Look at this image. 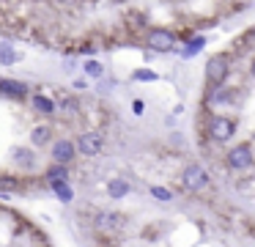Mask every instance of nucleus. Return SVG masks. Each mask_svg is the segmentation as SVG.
I'll return each instance as SVG.
<instances>
[{
    "label": "nucleus",
    "instance_id": "nucleus-1",
    "mask_svg": "<svg viewBox=\"0 0 255 247\" xmlns=\"http://www.w3.org/2000/svg\"><path fill=\"white\" fill-rule=\"evenodd\" d=\"M228 71H231V58H228L225 52H217L206 60V82H209L211 88L222 85V82L228 80Z\"/></svg>",
    "mask_w": 255,
    "mask_h": 247
},
{
    "label": "nucleus",
    "instance_id": "nucleus-8",
    "mask_svg": "<svg viewBox=\"0 0 255 247\" xmlns=\"http://www.w3.org/2000/svg\"><path fill=\"white\" fill-rule=\"evenodd\" d=\"M50 146H52V162H58V165H69L77 157V146H74V140H69V137L52 140Z\"/></svg>",
    "mask_w": 255,
    "mask_h": 247
},
{
    "label": "nucleus",
    "instance_id": "nucleus-13",
    "mask_svg": "<svg viewBox=\"0 0 255 247\" xmlns=\"http://www.w3.org/2000/svg\"><path fill=\"white\" fill-rule=\"evenodd\" d=\"M30 143L33 146H50L52 143V126H47V124H41V126H36L33 132H30Z\"/></svg>",
    "mask_w": 255,
    "mask_h": 247
},
{
    "label": "nucleus",
    "instance_id": "nucleus-19",
    "mask_svg": "<svg viewBox=\"0 0 255 247\" xmlns=\"http://www.w3.org/2000/svg\"><path fill=\"white\" fill-rule=\"evenodd\" d=\"M151 195H154L156 201H162V203H170V201H173V192L167 190V187H159V184L151 187Z\"/></svg>",
    "mask_w": 255,
    "mask_h": 247
},
{
    "label": "nucleus",
    "instance_id": "nucleus-23",
    "mask_svg": "<svg viewBox=\"0 0 255 247\" xmlns=\"http://www.w3.org/2000/svg\"><path fill=\"white\" fill-rule=\"evenodd\" d=\"M253 77H255V58H253Z\"/></svg>",
    "mask_w": 255,
    "mask_h": 247
},
{
    "label": "nucleus",
    "instance_id": "nucleus-15",
    "mask_svg": "<svg viewBox=\"0 0 255 247\" xmlns=\"http://www.w3.org/2000/svg\"><path fill=\"white\" fill-rule=\"evenodd\" d=\"M44 179H47V184H50V181H69V165H58V162H52L50 168H47Z\"/></svg>",
    "mask_w": 255,
    "mask_h": 247
},
{
    "label": "nucleus",
    "instance_id": "nucleus-12",
    "mask_svg": "<svg viewBox=\"0 0 255 247\" xmlns=\"http://www.w3.org/2000/svg\"><path fill=\"white\" fill-rule=\"evenodd\" d=\"M129 181H124V179H110L107 181V195L113 198V201H121V198H127L129 195Z\"/></svg>",
    "mask_w": 255,
    "mask_h": 247
},
{
    "label": "nucleus",
    "instance_id": "nucleus-14",
    "mask_svg": "<svg viewBox=\"0 0 255 247\" xmlns=\"http://www.w3.org/2000/svg\"><path fill=\"white\" fill-rule=\"evenodd\" d=\"M58 110H63L66 115H80V99L74 93H63L61 102H58Z\"/></svg>",
    "mask_w": 255,
    "mask_h": 247
},
{
    "label": "nucleus",
    "instance_id": "nucleus-10",
    "mask_svg": "<svg viewBox=\"0 0 255 247\" xmlns=\"http://www.w3.org/2000/svg\"><path fill=\"white\" fill-rule=\"evenodd\" d=\"M30 107H33L36 113H41V115H55L58 113V102H55V99L44 96V93H39V91L30 96Z\"/></svg>",
    "mask_w": 255,
    "mask_h": 247
},
{
    "label": "nucleus",
    "instance_id": "nucleus-6",
    "mask_svg": "<svg viewBox=\"0 0 255 247\" xmlns=\"http://www.w3.org/2000/svg\"><path fill=\"white\" fill-rule=\"evenodd\" d=\"M236 135V121L228 118V115H214L209 124V137L214 143H228L231 137Z\"/></svg>",
    "mask_w": 255,
    "mask_h": 247
},
{
    "label": "nucleus",
    "instance_id": "nucleus-16",
    "mask_svg": "<svg viewBox=\"0 0 255 247\" xmlns=\"http://www.w3.org/2000/svg\"><path fill=\"white\" fill-rule=\"evenodd\" d=\"M17 60H19V52L11 47V44H8V41L0 44V63H3V66H14Z\"/></svg>",
    "mask_w": 255,
    "mask_h": 247
},
{
    "label": "nucleus",
    "instance_id": "nucleus-17",
    "mask_svg": "<svg viewBox=\"0 0 255 247\" xmlns=\"http://www.w3.org/2000/svg\"><path fill=\"white\" fill-rule=\"evenodd\" d=\"M83 71H85L88 77H94V80H99V77H105V66H102L96 58L85 60V63H83Z\"/></svg>",
    "mask_w": 255,
    "mask_h": 247
},
{
    "label": "nucleus",
    "instance_id": "nucleus-20",
    "mask_svg": "<svg viewBox=\"0 0 255 247\" xmlns=\"http://www.w3.org/2000/svg\"><path fill=\"white\" fill-rule=\"evenodd\" d=\"M203 44H206V38L203 36H198V38H189L187 41V49H184V55H195V52H200V49H203Z\"/></svg>",
    "mask_w": 255,
    "mask_h": 247
},
{
    "label": "nucleus",
    "instance_id": "nucleus-2",
    "mask_svg": "<svg viewBox=\"0 0 255 247\" xmlns=\"http://www.w3.org/2000/svg\"><path fill=\"white\" fill-rule=\"evenodd\" d=\"M209 170L203 168V165H198V162H192V165H187L184 168V173H181V184H184V190H189V192H203L206 187H209Z\"/></svg>",
    "mask_w": 255,
    "mask_h": 247
},
{
    "label": "nucleus",
    "instance_id": "nucleus-18",
    "mask_svg": "<svg viewBox=\"0 0 255 247\" xmlns=\"http://www.w3.org/2000/svg\"><path fill=\"white\" fill-rule=\"evenodd\" d=\"M14 162H19L22 168L33 165V154H30V148H17V151H14Z\"/></svg>",
    "mask_w": 255,
    "mask_h": 247
},
{
    "label": "nucleus",
    "instance_id": "nucleus-11",
    "mask_svg": "<svg viewBox=\"0 0 255 247\" xmlns=\"http://www.w3.org/2000/svg\"><path fill=\"white\" fill-rule=\"evenodd\" d=\"M50 190H52V195H55L61 203H72L74 201V190H72L69 181H50Z\"/></svg>",
    "mask_w": 255,
    "mask_h": 247
},
{
    "label": "nucleus",
    "instance_id": "nucleus-5",
    "mask_svg": "<svg viewBox=\"0 0 255 247\" xmlns=\"http://www.w3.org/2000/svg\"><path fill=\"white\" fill-rule=\"evenodd\" d=\"M74 146H77V154H83V157H99L102 148H105V137H102V132L88 129L77 137Z\"/></svg>",
    "mask_w": 255,
    "mask_h": 247
},
{
    "label": "nucleus",
    "instance_id": "nucleus-24",
    "mask_svg": "<svg viewBox=\"0 0 255 247\" xmlns=\"http://www.w3.org/2000/svg\"><path fill=\"white\" fill-rule=\"evenodd\" d=\"M116 3H124V0H116Z\"/></svg>",
    "mask_w": 255,
    "mask_h": 247
},
{
    "label": "nucleus",
    "instance_id": "nucleus-3",
    "mask_svg": "<svg viewBox=\"0 0 255 247\" xmlns=\"http://www.w3.org/2000/svg\"><path fill=\"white\" fill-rule=\"evenodd\" d=\"M145 44H148L154 52H173L176 49V33L167 30V27H151L145 33Z\"/></svg>",
    "mask_w": 255,
    "mask_h": 247
},
{
    "label": "nucleus",
    "instance_id": "nucleus-7",
    "mask_svg": "<svg viewBox=\"0 0 255 247\" xmlns=\"http://www.w3.org/2000/svg\"><path fill=\"white\" fill-rule=\"evenodd\" d=\"M94 228L99 231V234H113V231L124 228V214L96 209V214H94Z\"/></svg>",
    "mask_w": 255,
    "mask_h": 247
},
{
    "label": "nucleus",
    "instance_id": "nucleus-4",
    "mask_svg": "<svg viewBox=\"0 0 255 247\" xmlns=\"http://www.w3.org/2000/svg\"><path fill=\"white\" fill-rule=\"evenodd\" d=\"M225 162H228V168H231V170H247V168H253L255 154H253V148H250V143H239V146H233L231 151L225 154Z\"/></svg>",
    "mask_w": 255,
    "mask_h": 247
},
{
    "label": "nucleus",
    "instance_id": "nucleus-9",
    "mask_svg": "<svg viewBox=\"0 0 255 247\" xmlns=\"http://www.w3.org/2000/svg\"><path fill=\"white\" fill-rule=\"evenodd\" d=\"M0 93L3 96H11V99H25L30 93V85L22 80H11V77H3L0 80Z\"/></svg>",
    "mask_w": 255,
    "mask_h": 247
},
{
    "label": "nucleus",
    "instance_id": "nucleus-21",
    "mask_svg": "<svg viewBox=\"0 0 255 247\" xmlns=\"http://www.w3.org/2000/svg\"><path fill=\"white\" fill-rule=\"evenodd\" d=\"M132 80L134 82H154L156 80V71H151V69H137L132 74Z\"/></svg>",
    "mask_w": 255,
    "mask_h": 247
},
{
    "label": "nucleus",
    "instance_id": "nucleus-22",
    "mask_svg": "<svg viewBox=\"0 0 255 247\" xmlns=\"http://www.w3.org/2000/svg\"><path fill=\"white\" fill-rule=\"evenodd\" d=\"M132 113L134 115H143L145 113V102H143V99H134V102H132Z\"/></svg>",
    "mask_w": 255,
    "mask_h": 247
}]
</instances>
